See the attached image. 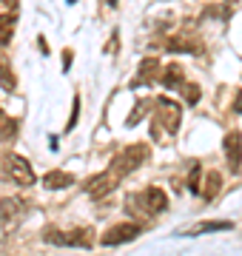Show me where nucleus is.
<instances>
[{
  "mask_svg": "<svg viewBox=\"0 0 242 256\" xmlns=\"http://www.w3.org/2000/svg\"><path fill=\"white\" fill-rule=\"evenodd\" d=\"M126 208L128 214H137V216H154V214H166L168 210V196L162 188L151 185L142 194H134L131 200H126Z\"/></svg>",
  "mask_w": 242,
  "mask_h": 256,
  "instance_id": "obj_1",
  "label": "nucleus"
},
{
  "mask_svg": "<svg viewBox=\"0 0 242 256\" xmlns=\"http://www.w3.org/2000/svg\"><path fill=\"white\" fill-rule=\"evenodd\" d=\"M26 202L20 196H3L0 200V239H6L12 230H18V225L26 216Z\"/></svg>",
  "mask_w": 242,
  "mask_h": 256,
  "instance_id": "obj_2",
  "label": "nucleus"
},
{
  "mask_svg": "<svg viewBox=\"0 0 242 256\" xmlns=\"http://www.w3.org/2000/svg\"><path fill=\"white\" fill-rule=\"evenodd\" d=\"M146 160H148V146L137 142V146L122 148L120 154L112 160V168H114L120 176H126V174H131V171H137V168H140Z\"/></svg>",
  "mask_w": 242,
  "mask_h": 256,
  "instance_id": "obj_3",
  "label": "nucleus"
},
{
  "mask_svg": "<svg viewBox=\"0 0 242 256\" xmlns=\"http://www.w3.org/2000/svg\"><path fill=\"white\" fill-rule=\"evenodd\" d=\"M92 228H72V230H57L48 228L46 230V242L52 245H68V248H92Z\"/></svg>",
  "mask_w": 242,
  "mask_h": 256,
  "instance_id": "obj_4",
  "label": "nucleus"
},
{
  "mask_svg": "<svg viewBox=\"0 0 242 256\" xmlns=\"http://www.w3.org/2000/svg\"><path fill=\"white\" fill-rule=\"evenodd\" d=\"M154 111H157V128H166L168 134H177L180 120H182V111H180L177 102H171L168 97H157Z\"/></svg>",
  "mask_w": 242,
  "mask_h": 256,
  "instance_id": "obj_5",
  "label": "nucleus"
},
{
  "mask_svg": "<svg viewBox=\"0 0 242 256\" xmlns=\"http://www.w3.org/2000/svg\"><path fill=\"white\" fill-rule=\"evenodd\" d=\"M0 165H3V171L9 174V180H14L18 185H34V171H32L28 160H23V156H18V154H3Z\"/></svg>",
  "mask_w": 242,
  "mask_h": 256,
  "instance_id": "obj_6",
  "label": "nucleus"
},
{
  "mask_svg": "<svg viewBox=\"0 0 242 256\" xmlns=\"http://www.w3.org/2000/svg\"><path fill=\"white\" fill-rule=\"evenodd\" d=\"M142 234V228L137 225V222H117V225H112V228L102 234V245L106 248H117V245H126V242H131V239H137Z\"/></svg>",
  "mask_w": 242,
  "mask_h": 256,
  "instance_id": "obj_7",
  "label": "nucleus"
},
{
  "mask_svg": "<svg viewBox=\"0 0 242 256\" xmlns=\"http://www.w3.org/2000/svg\"><path fill=\"white\" fill-rule=\"evenodd\" d=\"M120 182H122V176L117 174L114 168H108V171H102V174L86 180V194H92L94 200H100V196H106V194H112Z\"/></svg>",
  "mask_w": 242,
  "mask_h": 256,
  "instance_id": "obj_8",
  "label": "nucleus"
},
{
  "mask_svg": "<svg viewBox=\"0 0 242 256\" xmlns=\"http://www.w3.org/2000/svg\"><path fill=\"white\" fill-rule=\"evenodd\" d=\"M168 52H177V54H202V40L196 34H188V32H180V34H171L166 40Z\"/></svg>",
  "mask_w": 242,
  "mask_h": 256,
  "instance_id": "obj_9",
  "label": "nucleus"
},
{
  "mask_svg": "<svg viewBox=\"0 0 242 256\" xmlns=\"http://www.w3.org/2000/svg\"><path fill=\"white\" fill-rule=\"evenodd\" d=\"M222 151H225V160H228V168L236 174L240 171V162H242V134L240 131H231L222 140Z\"/></svg>",
  "mask_w": 242,
  "mask_h": 256,
  "instance_id": "obj_10",
  "label": "nucleus"
},
{
  "mask_svg": "<svg viewBox=\"0 0 242 256\" xmlns=\"http://www.w3.org/2000/svg\"><path fill=\"white\" fill-rule=\"evenodd\" d=\"M162 77V72H160V60L157 57H146L140 63V68H137V77L128 82L131 88H137V86H148V82L160 80Z\"/></svg>",
  "mask_w": 242,
  "mask_h": 256,
  "instance_id": "obj_11",
  "label": "nucleus"
},
{
  "mask_svg": "<svg viewBox=\"0 0 242 256\" xmlns=\"http://www.w3.org/2000/svg\"><path fill=\"white\" fill-rule=\"evenodd\" d=\"M14 26H18V12L9 9L0 14V46H9L14 37Z\"/></svg>",
  "mask_w": 242,
  "mask_h": 256,
  "instance_id": "obj_12",
  "label": "nucleus"
},
{
  "mask_svg": "<svg viewBox=\"0 0 242 256\" xmlns=\"http://www.w3.org/2000/svg\"><path fill=\"white\" fill-rule=\"evenodd\" d=\"M68 185H74V174H68V171H48L43 176V188H48V191H60Z\"/></svg>",
  "mask_w": 242,
  "mask_h": 256,
  "instance_id": "obj_13",
  "label": "nucleus"
},
{
  "mask_svg": "<svg viewBox=\"0 0 242 256\" xmlns=\"http://www.w3.org/2000/svg\"><path fill=\"white\" fill-rule=\"evenodd\" d=\"M220 188H222V174L220 171H208L205 174V185H202V200L214 202L220 196Z\"/></svg>",
  "mask_w": 242,
  "mask_h": 256,
  "instance_id": "obj_14",
  "label": "nucleus"
},
{
  "mask_svg": "<svg viewBox=\"0 0 242 256\" xmlns=\"http://www.w3.org/2000/svg\"><path fill=\"white\" fill-rule=\"evenodd\" d=\"M160 82H162L166 88H180V86H182V66L180 63H168L166 68H162Z\"/></svg>",
  "mask_w": 242,
  "mask_h": 256,
  "instance_id": "obj_15",
  "label": "nucleus"
},
{
  "mask_svg": "<svg viewBox=\"0 0 242 256\" xmlns=\"http://www.w3.org/2000/svg\"><path fill=\"white\" fill-rule=\"evenodd\" d=\"M231 222H202V225H194L191 230H186V236H200V234H214V230H231Z\"/></svg>",
  "mask_w": 242,
  "mask_h": 256,
  "instance_id": "obj_16",
  "label": "nucleus"
},
{
  "mask_svg": "<svg viewBox=\"0 0 242 256\" xmlns=\"http://www.w3.org/2000/svg\"><path fill=\"white\" fill-rule=\"evenodd\" d=\"M0 86H3V92H14L18 88V80H14V74H12V66L6 57H0Z\"/></svg>",
  "mask_w": 242,
  "mask_h": 256,
  "instance_id": "obj_17",
  "label": "nucleus"
},
{
  "mask_svg": "<svg viewBox=\"0 0 242 256\" xmlns=\"http://www.w3.org/2000/svg\"><path fill=\"white\" fill-rule=\"evenodd\" d=\"M154 108V102L151 100H137V106H134V111L128 114V120H126V126L128 128H134V126H140V120L148 114V111Z\"/></svg>",
  "mask_w": 242,
  "mask_h": 256,
  "instance_id": "obj_18",
  "label": "nucleus"
},
{
  "mask_svg": "<svg viewBox=\"0 0 242 256\" xmlns=\"http://www.w3.org/2000/svg\"><path fill=\"white\" fill-rule=\"evenodd\" d=\"M18 131H20L18 120H12V117L0 120V142H9V140H14V137H18Z\"/></svg>",
  "mask_w": 242,
  "mask_h": 256,
  "instance_id": "obj_19",
  "label": "nucleus"
},
{
  "mask_svg": "<svg viewBox=\"0 0 242 256\" xmlns=\"http://www.w3.org/2000/svg\"><path fill=\"white\" fill-rule=\"evenodd\" d=\"M180 94H182V100L188 106H196L200 102V82H182L180 86Z\"/></svg>",
  "mask_w": 242,
  "mask_h": 256,
  "instance_id": "obj_20",
  "label": "nucleus"
},
{
  "mask_svg": "<svg viewBox=\"0 0 242 256\" xmlns=\"http://www.w3.org/2000/svg\"><path fill=\"white\" fill-rule=\"evenodd\" d=\"M200 176H202V168L200 165H191V174H188V188H191V194H200Z\"/></svg>",
  "mask_w": 242,
  "mask_h": 256,
  "instance_id": "obj_21",
  "label": "nucleus"
},
{
  "mask_svg": "<svg viewBox=\"0 0 242 256\" xmlns=\"http://www.w3.org/2000/svg\"><path fill=\"white\" fill-rule=\"evenodd\" d=\"M205 14H208V18H214V20H228V18H231V9H228V6H208Z\"/></svg>",
  "mask_w": 242,
  "mask_h": 256,
  "instance_id": "obj_22",
  "label": "nucleus"
},
{
  "mask_svg": "<svg viewBox=\"0 0 242 256\" xmlns=\"http://www.w3.org/2000/svg\"><path fill=\"white\" fill-rule=\"evenodd\" d=\"M77 117H80V97L74 94V108H72V117H68V122H66L63 131H72V128L77 126Z\"/></svg>",
  "mask_w": 242,
  "mask_h": 256,
  "instance_id": "obj_23",
  "label": "nucleus"
},
{
  "mask_svg": "<svg viewBox=\"0 0 242 256\" xmlns=\"http://www.w3.org/2000/svg\"><path fill=\"white\" fill-rule=\"evenodd\" d=\"M234 114H242V88L236 92V97H234Z\"/></svg>",
  "mask_w": 242,
  "mask_h": 256,
  "instance_id": "obj_24",
  "label": "nucleus"
},
{
  "mask_svg": "<svg viewBox=\"0 0 242 256\" xmlns=\"http://www.w3.org/2000/svg\"><path fill=\"white\" fill-rule=\"evenodd\" d=\"M0 3H3V6H14V3H18V0H0Z\"/></svg>",
  "mask_w": 242,
  "mask_h": 256,
  "instance_id": "obj_25",
  "label": "nucleus"
},
{
  "mask_svg": "<svg viewBox=\"0 0 242 256\" xmlns=\"http://www.w3.org/2000/svg\"><path fill=\"white\" fill-rule=\"evenodd\" d=\"M106 3H108V6H117V0H106Z\"/></svg>",
  "mask_w": 242,
  "mask_h": 256,
  "instance_id": "obj_26",
  "label": "nucleus"
},
{
  "mask_svg": "<svg viewBox=\"0 0 242 256\" xmlns=\"http://www.w3.org/2000/svg\"><path fill=\"white\" fill-rule=\"evenodd\" d=\"M3 117H6V114H3V108H0V120H3Z\"/></svg>",
  "mask_w": 242,
  "mask_h": 256,
  "instance_id": "obj_27",
  "label": "nucleus"
},
{
  "mask_svg": "<svg viewBox=\"0 0 242 256\" xmlns=\"http://www.w3.org/2000/svg\"><path fill=\"white\" fill-rule=\"evenodd\" d=\"M225 3H236V0H225Z\"/></svg>",
  "mask_w": 242,
  "mask_h": 256,
  "instance_id": "obj_28",
  "label": "nucleus"
},
{
  "mask_svg": "<svg viewBox=\"0 0 242 256\" xmlns=\"http://www.w3.org/2000/svg\"><path fill=\"white\" fill-rule=\"evenodd\" d=\"M68 3H74V0H68Z\"/></svg>",
  "mask_w": 242,
  "mask_h": 256,
  "instance_id": "obj_29",
  "label": "nucleus"
}]
</instances>
